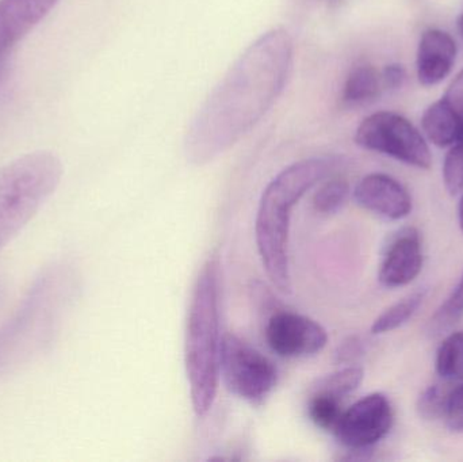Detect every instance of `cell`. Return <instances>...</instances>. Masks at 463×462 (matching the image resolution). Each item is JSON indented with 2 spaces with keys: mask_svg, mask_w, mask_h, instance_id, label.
I'll use <instances>...</instances> for the list:
<instances>
[{
  "mask_svg": "<svg viewBox=\"0 0 463 462\" xmlns=\"http://www.w3.org/2000/svg\"><path fill=\"white\" fill-rule=\"evenodd\" d=\"M293 43L288 32L271 30L240 57L193 125L195 140L225 146L244 135L277 100L288 80Z\"/></svg>",
  "mask_w": 463,
  "mask_h": 462,
  "instance_id": "6da1fadb",
  "label": "cell"
},
{
  "mask_svg": "<svg viewBox=\"0 0 463 462\" xmlns=\"http://www.w3.org/2000/svg\"><path fill=\"white\" fill-rule=\"evenodd\" d=\"M339 165L336 157H310L280 171L264 189L255 222L256 246L267 277L282 293H291L288 235L298 201Z\"/></svg>",
  "mask_w": 463,
  "mask_h": 462,
  "instance_id": "7a4b0ae2",
  "label": "cell"
},
{
  "mask_svg": "<svg viewBox=\"0 0 463 462\" xmlns=\"http://www.w3.org/2000/svg\"><path fill=\"white\" fill-rule=\"evenodd\" d=\"M67 266L54 262L41 271L11 319L0 327V377L43 354L59 334L67 306Z\"/></svg>",
  "mask_w": 463,
  "mask_h": 462,
  "instance_id": "3957f363",
  "label": "cell"
},
{
  "mask_svg": "<svg viewBox=\"0 0 463 462\" xmlns=\"http://www.w3.org/2000/svg\"><path fill=\"white\" fill-rule=\"evenodd\" d=\"M222 344L220 265L213 258L198 274L187 315L184 358L193 410L198 417L209 414L216 401Z\"/></svg>",
  "mask_w": 463,
  "mask_h": 462,
  "instance_id": "277c9868",
  "label": "cell"
},
{
  "mask_svg": "<svg viewBox=\"0 0 463 462\" xmlns=\"http://www.w3.org/2000/svg\"><path fill=\"white\" fill-rule=\"evenodd\" d=\"M61 176V160L46 151L24 155L0 168V250L43 208Z\"/></svg>",
  "mask_w": 463,
  "mask_h": 462,
  "instance_id": "5b68a950",
  "label": "cell"
},
{
  "mask_svg": "<svg viewBox=\"0 0 463 462\" xmlns=\"http://www.w3.org/2000/svg\"><path fill=\"white\" fill-rule=\"evenodd\" d=\"M355 143L367 151L393 157L412 167L429 170L432 155L418 127L393 111L366 117L355 133Z\"/></svg>",
  "mask_w": 463,
  "mask_h": 462,
  "instance_id": "8992f818",
  "label": "cell"
},
{
  "mask_svg": "<svg viewBox=\"0 0 463 462\" xmlns=\"http://www.w3.org/2000/svg\"><path fill=\"white\" fill-rule=\"evenodd\" d=\"M220 377L237 398L259 404L274 391L278 371L260 352L236 335L227 334L222 338Z\"/></svg>",
  "mask_w": 463,
  "mask_h": 462,
  "instance_id": "52a82bcc",
  "label": "cell"
},
{
  "mask_svg": "<svg viewBox=\"0 0 463 462\" xmlns=\"http://www.w3.org/2000/svg\"><path fill=\"white\" fill-rule=\"evenodd\" d=\"M393 420L388 398L383 393H372L343 411L334 433L343 447L364 452L388 436Z\"/></svg>",
  "mask_w": 463,
  "mask_h": 462,
  "instance_id": "ba28073f",
  "label": "cell"
},
{
  "mask_svg": "<svg viewBox=\"0 0 463 462\" xmlns=\"http://www.w3.org/2000/svg\"><path fill=\"white\" fill-rule=\"evenodd\" d=\"M266 341L282 358H307L323 352L328 334L310 317L294 312H278L267 323Z\"/></svg>",
  "mask_w": 463,
  "mask_h": 462,
  "instance_id": "9c48e42d",
  "label": "cell"
},
{
  "mask_svg": "<svg viewBox=\"0 0 463 462\" xmlns=\"http://www.w3.org/2000/svg\"><path fill=\"white\" fill-rule=\"evenodd\" d=\"M356 203L389 220H402L412 212V198L397 179L386 174L364 176L354 190Z\"/></svg>",
  "mask_w": 463,
  "mask_h": 462,
  "instance_id": "30bf717a",
  "label": "cell"
},
{
  "mask_svg": "<svg viewBox=\"0 0 463 462\" xmlns=\"http://www.w3.org/2000/svg\"><path fill=\"white\" fill-rule=\"evenodd\" d=\"M423 269L420 235L415 228L402 231L386 250L378 279L386 288H402L418 278Z\"/></svg>",
  "mask_w": 463,
  "mask_h": 462,
  "instance_id": "8fae6325",
  "label": "cell"
},
{
  "mask_svg": "<svg viewBox=\"0 0 463 462\" xmlns=\"http://www.w3.org/2000/svg\"><path fill=\"white\" fill-rule=\"evenodd\" d=\"M59 0H0V59L34 29Z\"/></svg>",
  "mask_w": 463,
  "mask_h": 462,
  "instance_id": "7c38bea8",
  "label": "cell"
},
{
  "mask_svg": "<svg viewBox=\"0 0 463 462\" xmlns=\"http://www.w3.org/2000/svg\"><path fill=\"white\" fill-rule=\"evenodd\" d=\"M457 57V43L449 33L430 29L419 42L416 71L423 86L431 87L448 78Z\"/></svg>",
  "mask_w": 463,
  "mask_h": 462,
  "instance_id": "4fadbf2b",
  "label": "cell"
},
{
  "mask_svg": "<svg viewBox=\"0 0 463 462\" xmlns=\"http://www.w3.org/2000/svg\"><path fill=\"white\" fill-rule=\"evenodd\" d=\"M381 73L370 64H359L351 70L343 87L342 102L345 108L370 105L383 92Z\"/></svg>",
  "mask_w": 463,
  "mask_h": 462,
  "instance_id": "5bb4252c",
  "label": "cell"
},
{
  "mask_svg": "<svg viewBox=\"0 0 463 462\" xmlns=\"http://www.w3.org/2000/svg\"><path fill=\"white\" fill-rule=\"evenodd\" d=\"M421 125L427 138L440 148L453 146L463 137V122L442 99L427 108Z\"/></svg>",
  "mask_w": 463,
  "mask_h": 462,
  "instance_id": "9a60e30c",
  "label": "cell"
},
{
  "mask_svg": "<svg viewBox=\"0 0 463 462\" xmlns=\"http://www.w3.org/2000/svg\"><path fill=\"white\" fill-rule=\"evenodd\" d=\"M424 296H426V292L419 290V292L411 293L407 297L389 306L373 323L372 334L381 335V334L392 333V331L404 325L408 320L412 319L413 315L420 308Z\"/></svg>",
  "mask_w": 463,
  "mask_h": 462,
  "instance_id": "2e32d148",
  "label": "cell"
},
{
  "mask_svg": "<svg viewBox=\"0 0 463 462\" xmlns=\"http://www.w3.org/2000/svg\"><path fill=\"white\" fill-rule=\"evenodd\" d=\"M435 368L442 379H463V333H453L442 342L437 353Z\"/></svg>",
  "mask_w": 463,
  "mask_h": 462,
  "instance_id": "e0dca14e",
  "label": "cell"
},
{
  "mask_svg": "<svg viewBox=\"0 0 463 462\" xmlns=\"http://www.w3.org/2000/svg\"><path fill=\"white\" fill-rule=\"evenodd\" d=\"M364 369L359 366L342 369L318 380L317 384L313 388V392L328 393L343 401L345 396L358 390L359 385L364 382Z\"/></svg>",
  "mask_w": 463,
  "mask_h": 462,
  "instance_id": "ac0fdd59",
  "label": "cell"
},
{
  "mask_svg": "<svg viewBox=\"0 0 463 462\" xmlns=\"http://www.w3.org/2000/svg\"><path fill=\"white\" fill-rule=\"evenodd\" d=\"M307 412L317 428L334 431L343 414L342 399L328 393L313 392Z\"/></svg>",
  "mask_w": 463,
  "mask_h": 462,
  "instance_id": "d6986e66",
  "label": "cell"
},
{
  "mask_svg": "<svg viewBox=\"0 0 463 462\" xmlns=\"http://www.w3.org/2000/svg\"><path fill=\"white\" fill-rule=\"evenodd\" d=\"M348 195H350V184L345 179H328L316 192L313 206L318 213L334 214L343 208Z\"/></svg>",
  "mask_w": 463,
  "mask_h": 462,
  "instance_id": "ffe728a7",
  "label": "cell"
},
{
  "mask_svg": "<svg viewBox=\"0 0 463 462\" xmlns=\"http://www.w3.org/2000/svg\"><path fill=\"white\" fill-rule=\"evenodd\" d=\"M463 316V271L458 284L454 288L453 293L448 300L435 312L429 323V331L431 335H439L443 331L456 325Z\"/></svg>",
  "mask_w": 463,
  "mask_h": 462,
  "instance_id": "44dd1931",
  "label": "cell"
},
{
  "mask_svg": "<svg viewBox=\"0 0 463 462\" xmlns=\"http://www.w3.org/2000/svg\"><path fill=\"white\" fill-rule=\"evenodd\" d=\"M443 182L451 195L463 190V137L450 146L443 163Z\"/></svg>",
  "mask_w": 463,
  "mask_h": 462,
  "instance_id": "7402d4cb",
  "label": "cell"
},
{
  "mask_svg": "<svg viewBox=\"0 0 463 462\" xmlns=\"http://www.w3.org/2000/svg\"><path fill=\"white\" fill-rule=\"evenodd\" d=\"M449 392L440 385H431L424 390L418 401V411L423 420H438L445 418Z\"/></svg>",
  "mask_w": 463,
  "mask_h": 462,
  "instance_id": "603a6c76",
  "label": "cell"
},
{
  "mask_svg": "<svg viewBox=\"0 0 463 462\" xmlns=\"http://www.w3.org/2000/svg\"><path fill=\"white\" fill-rule=\"evenodd\" d=\"M445 420L450 430L463 433V384L449 392Z\"/></svg>",
  "mask_w": 463,
  "mask_h": 462,
  "instance_id": "cb8c5ba5",
  "label": "cell"
},
{
  "mask_svg": "<svg viewBox=\"0 0 463 462\" xmlns=\"http://www.w3.org/2000/svg\"><path fill=\"white\" fill-rule=\"evenodd\" d=\"M442 100L463 122V70L451 81L448 91L442 97Z\"/></svg>",
  "mask_w": 463,
  "mask_h": 462,
  "instance_id": "d4e9b609",
  "label": "cell"
},
{
  "mask_svg": "<svg viewBox=\"0 0 463 462\" xmlns=\"http://www.w3.org/2000/svg\"><path fill=\"white\" fill-rule=\"evenodd\" d=\"M405 79H407V72H405V68L400 64L386 65L385 70L381 72L383 90L396 91L404 86Z\"/></svg>",
  "mask_w": 463,
  "mask_h": 462,
  "instance_id": "484cf974",
  "label": "cell"
},
{
  "mask_svg": "<svg viewBox=\"0 0 463 462\" xmlns=\"http://www.w3.org/2000/svg\"><path fill=\"white\" fill-rule=\"evenodd\" d=\"M362 352L361 342L356 341V339H350V342L345 344V349L340 353L339 357H342V360L345 358L355 357L359 353Z\"/></svg>",
  "mask_w": 463,
  "mask_h": 462,
  "instance_id": "4316f807",
  "label": "cell"
},
{
  "mask_svg": "<svg viewBox=\"0 0 463 462\" xmlns=\"http://www.w3.org/2000/svg\"><path fill=\"white\" fill-rule=\"evenodd\" d=\"M8 72H10V65H8V57L0 59V89L5 86L7 81Z\"/></svg>",
  "mask_w": 463,
  "mask_h": 462,
  "instance_id": "83f0119b",
  "label": "cell"
},
{
  "mask_svg": "<svg viewBox=\"0 0 463 462\" xmlns=\"http://www.w3.org/2000/svg\"><path fill=\"white\" fill-rule=\"evenodd\" d=\"M458 222H459V228H461V231L463 232V195L461 198V203H459Z\"/></svg>",
  "mask_w": 463,
  "mask_h": 462,
  "instance_id": "f1b7e54d",
  "label": "cell"
},
{
  "mask_svg": "<svg viewBox=\"0 0 463 462\" xmlns=\"http://www.w3.org/2000/svg\"><path fill=\"white\" fill-rule=\"evenodd\" d=\"M5 287L3 284L2 279H0V306H2L3 300H5Z\"/></svg>",
  "mask_w": 463,
  "mask_h": 462,
  "instance_id": "f546056e",
  "label": "cell"
},
{
  "mask_svg": "<svg viewBox=\"0 0 463 462\" xmlns=\"http://www.w3.org/2000/svg\"><path fill=\"white\" fill-rule=\"evenodd\" d=\"M458 29H459V33H461V35L463 38V13L461 14V16H459V19H458Z\"/></svg>",
  "mask_w": 463,
  "mask_h": 462,
  "instance_id": "4dcf8cb0",
  "label": "cell"
},
{
  "mask_svg": "<svg viewBox=\"0 0 463 462\" xmlns=\"http://www.w3.org/2000/svg\"><path fill=\"white\" fill-rule=\"evenodd\" d=\"M343 0H329V5H340V3H342Z\"/></svg>",
  "mask_w": 463,
  "mask_h": 462,
  "instance_id": "1f68e13d",
  "label": "cell"
}]
</instances>
